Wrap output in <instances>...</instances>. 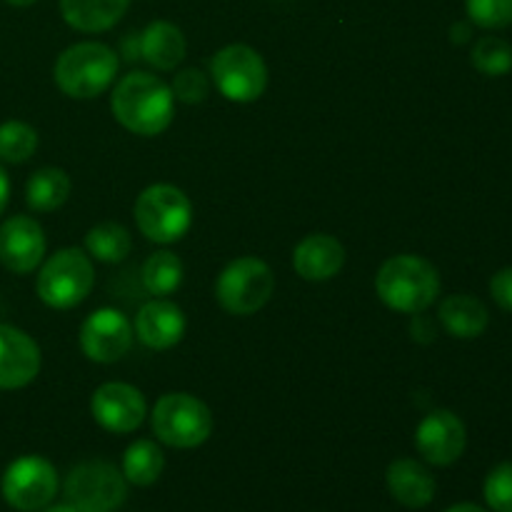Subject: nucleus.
<instances>
[{"mask_svg":"<svg viewBox=\"0 0 512 512\" xmlns=\"http://www.w3.org/2000/svg\"><path fill=\"white\" fill-rule=\"evenodd\" d=\"M173 90L158 75L133 70L123 75L110 95L115 120L125 130L143 138H155L173 123Z\"/></svg>","mask_w":512,"mask_h":512,"instance_id":"nucleus-1","label":"nucleus"},{"mask_svg":"<svg viewBox=\"0 0 512 512\" xmlns=\"http://www.w3.org/2000/svg\"><path fill=\"white\" fill-rule=\"evenodd\" d=\"M375 293L395 313L418 315L438 298L440 275L435 265L420 255H395L378 270Z\"/></svg>","mask_w":512,"mask_h":512,"instance_id":"nucleus-2","label":"nucleus"},{"mask_svg":"<svg viewBox=\"0 0 512 512\" xmlns=\"http://www.w3.org/2000/svg\"><path fill=\"white\" fill-rule=\"evenodd\" d=\"M118 55L113 48L95 40L75 43L58 55L53 68L55 85L68 98L90 100L103 95L118 75Z\"/></svg>","mask_w":512,"mask_h":512,"instance_id":"nucleus-3","label":"nucleus"},{"mask_svg":"<svg viewBox=\"0 0 512 512\" xmlns=\"http://www.w3.org/2000/svg\"><path fill=\"white\" fill-rule=\"evenodd\" d=\"M135 223L148 240L170 245L183 238L193 225V205L180 188L155 183L145 188L135 200Z\"/></svg>","mask_w":512,"mask_h":512,"instance_id":"nucleus-4","label":"nucleus"},{"mask_svg":"<svg viewBox=\"0 0 512 512\" xmlns=\"http://www.w3.org/2000/svg\"><path fill=\"white\" fill-rule=\"evenodd\" d=\"M150 425L160 443L178 450L203 445L213 433V413L190 393H168L155 403Z\"/></svg>","mask_w":512,"mask_h":512,"instance_id":"nucleus-5","label":"nucleus"},{"mask_svg":"<svg viewBox=\"0 0 512 512\" xmlns=\"http://www.w3.org/2000/svg\"><path fill=\"white\" fill-rule=\"evenodd\" d=\"M275 293V275L265 260L255 255L235 258L215 280V298L230 315H253L270 303Z\"/></svg>","mask_w":512,"mask_h":512,"instance_id":"nucleus-6","label":"nucleus"},{"mask_svg":"<svg viewBox=\"0 0 512 512\" xmlns=\"http://www.w3.org/2000/svg\"><path fill=\"white\" fill-rule=\"evenodd\" d=\"M95 283L90 255L80 248H63L45 260L38 273V298L53 310H70L83 303Z\"/></svg>","mask_w":512,"mask_h":512,"instance_id":"nucleus-7","label":"nucleus"},{"mask_svg":"<svg viewBox=\"0 0 512 512\" xmlns=\"http://www.w3.org/2000/svg\"><path fill=\"white\" fill-rule=\"evenodd\" d=\"M128 498V480L105 460L75 465L65 480V503L75 512H115Z\"/></svg>","mask_w":512,"mask_h":512,"instance_id":"nucleus-8","label":"nucleus"},{"mask_svg":"<svg viewBox=\"0 0 512 512\" xmlns=\"http://www.w3.org/2000/svg\"><path fill=\"white\" fill-rule=\"evenodd\" d=\"M210 75L220 95L233 103H255L268 88V65L258 50L243 43L220 48L210 60Z\"/></svg>","mask_w":512,"mask_h":512,"instance_id":"nucleus-9","label":"nucleus"},{"mask_svg":"<svg viewBox=\"0 0 512 512\" xmlns=\"http://www.w3.org/2000/svg\"><path fill=\"white\" fill-rule=\"evenodd\" d=\"M0 490L10 508L20 512L43 510L58 493V473L50 460L40 455H23L8 465Z\"/></svg>","mask_w":512,"mask_h":512,"instance_id":"nucleus-10","label":"nucleus"},{"mask_svg":"<svg viewBox=\"0 0 512 512\" xmlns=\"http://www.w3.org/2000/svg\"><path fill=\"white\" fill-rule=\"evenodd\" d=\"M133 325L120 310L100 308L85 318L80 328V348L93 363H115L133 345Z\"/></svg>","mask_w":512,"mask_h":512,"instance_id":"nucleus-11","label":"nucleus"},{"mask_svg":"<svg viewBox=\"0 0 512 512\" xmlns=\"http://www.w3.org/2000/svg\"><path fill=\"white\" fill-rule=\"evenodd\" d=\"M90 415L103 430L115 435L133 433L148 415L143 393L128 383H105L90 398Z\"/></svg>","mask_w":512,"mask_h":512,"instance_id":"nucleus-12","label":"nucleus"},{"mask_svg":"<svg viewBox=\"0 0 512 512\" xmlns=\"http://www.w3.org/2000/svg\"><path fill=\"white\" fill-rule=\"evenodd\" d=\"M415 445L430 465L448 468L465 453L468 430H465L463 420L450 410H433L420 420L418 430H415Z\"/></svg>","mask_w":512,"mask_h":512,"instance_id":"nucleus-13","label":"nucleus"},{"mask_svg":"<svg viewBox=\"0 0 512 512\" xmlns=\"http://www.w3.org/2000/svg\"><path fill=\"white\" fill-rule=\"evenodd\" d=\"M45 233L30 215H13L0 225V265L15 275H28L43 263Z\"/></svg>","mask_w":512,"mask_h":512,"instance_id":"nucleus-14","label":"nucleus"},{"mask_svg":"<svg viewBox=\"0 0 512 512\" xmlns=\"http://www.w3.org/2000/svg\"><path fill=\"white\" fill-rule=\"evenodd\" d=\"M40 373V348L25 330L0 325V390H18Z\"/></svg>","mask_w":512,"mask_h":512,"instance_id":"nucleus-15","label":"nucleus"},{"mask_svg":"<svg viewBox=\"0 0 512 512\" xmlns=\"http://www.w3.org/2000/svg\"><path fill=\"white\" fill-rule=\"evenodd\" d=\"M185 315L175 303L163 298H155L140 308L135 315V335L140 343L150 350H168L183 340Z\"/></svg>","mask_w":512,"mask_h":512,"instance_id":"nucleus-16","label":"nucleus"},{"mask_svg":"<svg viewBox=\"0 0 512 512\" xmlns=\"http://www.w3.org/2000/svg\"><path fill=\"white\" fill-rule=\"evenodd\" d=\"M345 265V248L338 238L328 233L305 235L293 250L295 273L310 283H323L335 278Z\"/></svg>","mask_w":512,"mask_h":512,"instance_id":"nucleus-17","label":"nucleus"},{"mask_svg":"<svg viewBox=\"0 0 512 512\" xmlns=\"http://www.w3.org/2000/svg\"><path fill=\"white\" fill-rule=\"evenodd\" d=\"M385 480H388L390 495H393L400 505H405V508L418 510L433 503L435 478L423 463H418V460L403 458L390 463Z\"/></svg>","mask_w":512,"mask_h":512,"instance_id":"nucleus-18","label":"nucleus"},{"mask_svg":"<svg viewBox=\"0 0 512 512\" xmlns=\"http://www.w3.org/2000/svg\"><path fill=\"white\" fill-rule=\"evenodd\" d=\"M185 50L188 43L183 30L168 20H153L140 33V58L158 70H173L175 65L183 63Z\"/></svg>","mask_w":512,"mask_h":512,"instance_id":"nucleus-19","label":"nucleus"},{"mask_svg":"<svg viewBox=\"0 0 512 512\" xmlns=\"http://www.w3.org/2000/svg\"><path fill=\"white\" fill-rule=\"evenodd\" d=\"M440 323L448 330L453 338L458 340H473L480 338L485 333L490 323V313L485 308L483 300H478L475 295H450L440 303Z\"/></svg>","mask_w":512,"mask_h":512,"instance_id":"nucleus-20","label":"nucleus"},{"mask_svg":"<svg viewBox=\"0 0 512 512\" xmlns=\"http://www.w3.org/2000/svg\"><path fill=\"white\" fill-rule=\"evenodd\" d=\"M130 0H60V13L80 33L110 30L128 10Z\"/></svg>","mask_w":512,"mask_h":512,"instance_id":"nucleus-21","label":"nucleus"},{"mask_svg":"<svg viewBox=\"0 0 512 512\" xmlns=\"http://www.w3.org/2000/svg\"><path fill=\"white\" fill-rule=\"evenodd\" d=\"M70 188L73 183L63 168H40L30 175L25 185V200L35 213H53L63 208L65 200L70 198Z\"/></svg>","mask_w":512,"mask_h":512,"instance_id":"nucleus-22","label":"nucleus"},{"mask_svg":"<svg viewBox=\"0 0 512 512\" xmlns=\"http://www.w3.org/2000/svg\"><path fill=\"white\" fill-rule=\"evenodd\" d=\"M183 275V260L170 253V250H158L143 263L140 280H143L145 293L155 295V298H165V295H173L180 288Z\"/></svg>","mask_w":512,"mask_h":512,"instance_id":"nucleus-23","label":"nucleus"},{"mask_svg":"<svg viewBox=\"0 0 512 512\" xmlns=\"http://www.w3.org/2000/svg\"><path fill=\"white\" fill-rule=\"evenodd\" d=\"M165 455L153 440H135L123 455V475L130 485L148 488L163 475Z\"/></svg>","mask_w":512,"mask_h":512,"instance_id":"nucleus-24","label":"nucleus"},{"mask_svg":"<svg viewBox=\"0 0 512 512\" xmlns=\"http://www.w3.org/2000/svg\"><path fill=\"white\" fill-rule=\"evenodd\" d=\"M133 250V238L120 223H100L85 235V253L98 263H123Z\"/></svg>","mask_w":512,"mask_h":512,"instance_id":"nucleus-25","label":"nucleus"},{"mask_svg":"<svg viewBox=\"0 0 512 512\" xmlns=\"http://www.w3.org/2000/svg\"><path fill=\"white\" fill-rule=\"evenodd\" d=\"M38 150V133L23 120H8L0 125V160L3 163H25Z\"/></svg>","mask_w":512,"mask_h":512,"instance_id":"nucleus-26","label":"nucleus"},{"mask_svg":"<svg viewBox=\"0 0 512 512\" xmlns=\"http://www.w3.org/2000/svg\"><path fill=\"white\" fill-rule=\"evenodd\" d=\"M473 65L488 78H500L512 70V48L508 40L495 38V35H485L475 43L473 48Z\"/></svg>","mask_w":512,"mask_h":512,"instance_id":"nucleus-27","label":"nucleus"},{"mask_svg":"<svg viewBox=\"0 0 512 512\" xmlns=\"http://www.w3.org/2000/svg\"><path fill=\"white\" fill-rule=\"evenodd\" d=\"M470 23L485 30H500L512 25V0H465Z\"/></svg>","mask_w":512,"mask_h":512,"instance_id":"nucleus-28","label":"nucleus"},{"mask_svg":"<svg viewBox=\"0 0 512 512\" xmlns=\"http://www.w3.org/2000/svg\"><path fill=\"white\" fill-rule=\"evenodd\" d=\"M485 503L495 512H512V463H500L490 470L483 485Z\"/></svg>","mask_w":512,"mask_h":512,"instance_id":"nucleus-29","label":"nucleus"},{"mask_svg":"<svg viewBox=\"0 0 512 512\" xmlns=\"http://www.w3.org/2000/svg\"><path fill=\"white\" fill-rule=\"evenodd\" d=\"M170 90H173L175 100L195 105V103H203V100L208 98L210 80H208V75L200 73L198 68H188V70H180V73L175 75Z\"/></svg>","mask_w":512,"mask_h":512,"instance_id":"nucleus-30","label":"nucleus"},{"mask_svg":"<svg viewBox=\"0 0 512 512\" xmlns=\"http://www.w3.org/2000/svg\"><path fill=\"white\" fill-rule=\"evenodd\" d=\"M490 295L503 310L512 313V268H503L490 280Z\"/></svg>","mask_w":512,"mask_h":512,"instance_id":"nucleus-31","label":"nucleus"},{"mask_svg":"<svg viewBox=\"0 0 512 512\" xmlns=\"http://www.w3.org/2000/svg\"><path fill=\"white\" fill-rule=\"evenodd\" d=\"M123 55L128 63H135L140 58V35L128 33V38H123Z\"/></svg>","mask_w":512,"mask_h":512,"instance_id":"nucleus-32","label":"nucleus"},{"mask_svg":"<svg viewBox=\"0 0 512 512\" xmlns=\"http://www.w3.org/2000/svg\"><path fill=\"white\" fill-rule=\"evenodd\" d=\"M470 35H473V28H470V23H455L453 28H450V40L453 43H468Z\"/></svg>","mask_w":512,"mask_h":512,"instance_id":"nucleus-33","label":"nucleus"},{"mask_svg":"<svg viewBox=\"0 0 512 512\" xmlns=\"http://www.w3.org/2000/svg\"><path fill=\"white\" fill-rule=\"evenodd\" d=\"M8 198H10V180H8V173L0 168V215H3L5 205H8Z\"/></svg>","mask_w":512,"mask_h":512,"instance_id":"nucleus-34","label":"nucleus"},{"mask_svg":"<svg viewBox=\"0 0 512 512\" xmlns=\"http://www.w3.org/2000/svg\"><path fill=\"white\" fill-rule=\"evenodd\" d=\"M448 512H488V510L480 508V505H473V503H460V505H453Z\"/></svg>","mask_w":512,"mask_h":512,"instance_id":"nucleus-35","label":"nucleus"},{"mask_svg":"<svg viewBox=\"0 0 512 512\" xmlns=\"http://www.w3.org/2000/svg\"><path fill=\"white\" fill-rule=\"evenodd\" d=\"M43 512H75V508H70L68 503H63V505H50V508H43Z\"/></svg>","mask_w":512,"mask_h":512,"instance_id":"nucleus-36","label":"nucleus"},{"mask_svg":"<svg viewBox=\"0 0 512 512\" xmlns=\"http://www.w3.org/2000/svg\"><path fill=\"white\" fill-rule=\"evenodd\" d=\"M5 3L15 5V8H28V5H33L35 0H5Z\"/></svg>","mask_w":512,"mask_h":512,"instance_id":"nucleus-37","label":"nucleus"}]
</instances>
